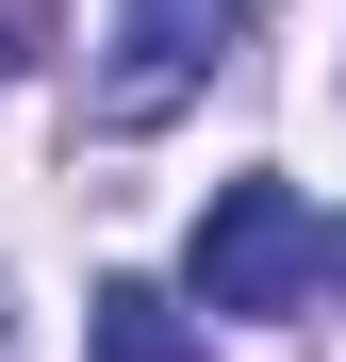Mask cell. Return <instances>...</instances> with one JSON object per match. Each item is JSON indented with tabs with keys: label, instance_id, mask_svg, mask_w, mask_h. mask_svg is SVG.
I'll use <instances>...</instances> for the list:
<instances>
[{
	"label": "cell",
	"instance_id": "cell-3",
	"mask_svg": "<svg viewBox=\"0 0 346 362\" xmlns=\"http://www.w3.org/2000/svg\"><path fill=\"white\" fill-rule=\"evenodd\" d=\"M83 362H214V329H198V296H165V280H99Z\"/></svg>",
	"mask_w": 346,
	"mask_h": 362
},
{
	"label": "cell",
	"instance_id": "cell-4",
	"mask_svg": "<svg viewBox=\"0 0 346 362\" xmlns=\"http://www.w3.org/2000/svg\"><path fill=\"white\" fill-rule=\"evenodd\" d=\"M313 313H346V230H313Z\"/></svg>",
	"mask_w": 346,
	"mask_h": 362
},
{
	"label": "cell",
	"instance_id": "cell-5",
	"mask_svg": "<svg viewBox=\"0 0 346 362\" xmlns=\"http://www.w3.org/2000/svg\"><path fill=\"white\" fill-rule=\"evenodd\" d=\"M0 362H17V296H0Z\"/></svg>",
	"mask_w": 346,
	"mask_h": 362
},
{
	"label": "cell",
	"instance_id": "cell-1",
	"mask_svg": "<svg viewBox=\"0 0 346 362\" xmlns=\"http://www.w3.org/2000/svg\"><path fill=\"white\" fill-rule=\"evenodd\" d=\"M313 198H297V181H214V214H198V247H182V296H198V313H313Z\"/></svg>",
	"mask_w": 346,
	"mask_h": 362
},
{
	"label": "cell",
	"instance_id": "cell-2",
	"mask_svg": "<svg viewBox=\"0 0 346 362\" xmlns=\"http://www.w3.org/2000/svg\"><path fill=\"white\" fill-rule=\"evenodd\" d=\"M231 33H248V0H115L83 115H99V132H165V115H182V99L231 66Z\"/></svg>",
	"mask_w": 346,
	"mask_h": 362
}]
</instances>
